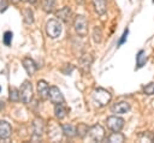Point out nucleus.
<instances>
[{"label": "nucleus", "instance_id": "1", "mask_svg": "<svg viewBox=\"0 0 154 143\" xmlns=\"http://www.w3.org/2000/svg\"><path fill=\"white\" fill-rule=\"evenodd\" d=\"M91 99L97 107H103L107 103H109V101L112 100V95L108 90L103 88H95L91 93Z\"/></svg>", "mask_w": 154, "mask_h": 143}, {"label": "nucleus", "instance_id": "2", "mask_svg": "<svg viewBox=\"0 0 154 143\" xmlns=\"http://www.w3.org/2000/svg\"><path fill=\"white\" fill-rule=\"evenodd\" d=\"M61 30H63V26L59 19H49L46 23V32L51 38L59 37L61 34Z\"/></svg>", "mask_w": 154, "mask_h": 143}, {"label": "nucleus", "instance_id": "3", "mask_svg": "<svg viewBox=\"0 0 154 143\" xmlns=\"http://www.w3.org/2000/svg\"><path fill=\"white\" fill-rule=\"evenodd\" d=\"M73 28H75L76 32L78 34V36H81V37L87 36V34H88V20H87V18L82 14L76 16L75 20H73Z\"/></svg>", "mask_w": 154, "mask_h": 143}, {"label": "nucleus", "instance_id": "4", "mask_svg": "<svg viewBox=\"0 0 154 143\" xmlns=\"http://www.w3.org/2000/svg\"><path fill=\"white\" fill-rule=\"evenodd\" d=\"M19 94H20V101L23 103H25V105L30 103V101L32 100V85L29 81H25L22 84Z\"/></svg>", "mask_w": 154, "mask_h": 143}, {"label": "nucleus", "instance_id": "5", "mask_svg": "<svg viewBox=\"0 0 154 143\" xmlns=\"http://www.w3.org/2000/svg\"><path fill=\"white\" fill-rule=\"evenodd\" d=\"M90 139L93 142H101L105 137V129L99 125V124H95L93 126L89 127V132H88Z\"/></svg>", "mask_w": 154, "mask_h": 143}, {"label": "nucleus", "instance_id": "6", "mask_svg": "<svg viewBox=\"0 0 154 143\" xmlns=\"http://www.w3.org/2000/svg\"><path fill=\"white\" fill-rule=\"evenodd\" d=\"M107 126L109 130L118 132L124 127V119L117 115H111L107 118Z\"/></svg>", "mask_w": 154, "mask_h": 143}, {"label": "nucleus", "instance_id": "7", "mask_svg": "<svg viewBox=\"0 0 154 143\" xmlns=\"http://www.w3.org/2000/svg\"><path fill=\"white\" fill-rule=\"evenodd\" d=\"M93 61H94V59H93V56H91L90 54H83V55L79 56L78 66H79V68H81L84 73H87V72H89Z\"/></svg>", "mask_w": 154, "mask_h": 143}, {"label": "nucleus", "instance_id": "8", "mask_svg": "<svg viewBox=\"0 0 154 143\" xmlns=\"http://www.w3.org/2000/svg\"><path fill=\"white\" fill-rule=\"evenodd\" d=\"M49 100L52 103H64V96L58 87H51L49 89Z\"/></svg>", "mask_w": 154, "mask_h": 143}, {"label": "nucleus", "instance_id": "9", "mask_svg": "<svg viewBox=\"0 0 154 143\" xmlns=\"http://www.w3.org/2000/svg\"><path fill=\"white\" fill-rule=\"evenodd\" d=\"M49 89L51 88H49V85H48V83L46 81L41 79V81L37 82V94H38V96L41 99L46 100V99L49 97Z\"/></svg>", "mask_w": 154, "mask_h": 143}, {"label": "nucleus", "instance_id": "10", "mask_svg": "<svg viewBox=\"0 0 154 143\" xmlns=\"http://www.w3.org/2000/svg\"><path fill=\"white\" fill-rule=\"evenodd\" d=\"M45 121L42 118H36L34 121H32V132H34V136L36 137H41L45 132Z\"/></svg>", "mask_w": 154, "mask_h": 143}, {"label": "nucleus", "instance_id": "11", "mask_svg": "<svg viewBox=\"0 0 154 143\" xmlns=\"http://www.w3.org/2000/svg\"><path fill=\"white\" fill-rule=\"evenodd\" d=\"M22 64H23V67L26 71V73L29 76H34V73L37 70V65L35 64V61L31 58H24L23 61H22Z\"/></svg>", "mask_w": 154, "mask_h": 143}, {"label": "nucleus", "instance_id": "12", "mask_svg": "<svg viewBox=\"0 0 154 143\" xmlns=\"http://www.w3.org/2000/svg\"><path fill=\"white\" fill-rule=\"evenodd\" d=\"M129 111H130V103L126 101H120L112 106V112L116 114H124L128 113Z\"/></svg>", "mask_w": 154, "mask_h": 143}, {"label": "nucleus", "instance_id": "13", "mask_svg": "<svg viewBox=\"0 0 154 143\" xmlns=\"http://www.w3.org/2000/svg\"><path fill=\"white\" fill-rule=\"evenodd\" d=\"M12 133V127L6 120H0V139H7Z\"/></svg>", "mask_w": 154, "mask_h": 143}, {"label": "nucleus", "instance_id": "14", "mask_svg": "<svg viewBox=\"0 0 154 143\" xmlns=\"http://www.w3.org/2000/svg\"><path fill=\"white\" fill-rule=\"evenodd\" d=\"M71 14H72V11H71V8L69 6H64L59 11L55 12L57 18L60 19V20H63V22H69L70 18H71Z\"/></svg>", "mask_w": 154, "mask_h": 143}, {"label": "nucleus", "instance_id": "15", "mask_svg": "<svg viewBox=\"0 0 154 143\" xmlns=\"http://www.w3.org/2000/svg\"><path fill=\"white\" fill-rule=\"evenodd\" d=\"M61 131H63L64 136L67 137V138H73L77 135V130H76V127L72 124H65V125H63Z\"/></svg>", "mask_w": 154, "mask_h": 143}, {"label": "nucleus", "instance_id": "16", "mask_svg": "<svg viewBox=\"0 0 154 143\" xmlns=\"http://www.w3.org/2000/svg\"><path fill=\"white\" fill-rule=\"evenodd\" d=\"M93 5H94V8L97 12V14L102 16L106 13V10H107L106 0H93Z\"/></svg>", "mask_w": 154, "mask_h": 143}, {"label": "nucleus", "instance_id": "17", "mask_svg": "<svg viewBox=\"0 0 154 143\" xmlns=\"http://www.w3.org/2000/svg\"><path fill=\"white\" fill-rule=\"evenodd\" d=\"M54 114H55L57 119L61 120L67 115V108L63 103H57L54 107Z\"/></svg>", "mask_w": 154, "mask_h": 143}, {"label": "nucleus", "instance_id": "18", "mask_svg": "<svg viewBox=\"0 0 154 143\" xmlns=\"http://www.w3.org/2000/svg\"><path fill=\"white\" fill-rule=\"evenodd\" d=\"M146 61H147V55H146V52L143 49L138 50L137 54H136V68H141L146 65Z\"/></svg>", "mask_w": 154, "mask_h": 143}, {"label": "nucleus", "instance_id": "19", "mask_svg": "<svg viewBox=\"0 0 154 143\" xmlns=\"http://www.w3.org/2000/svg\"><path fill=\"white\" fill-rule=\"evenodd\" d=\"M57 6V0H43L42 1V10L46 13H52L54 12Z\"/></svg>", "mask_w": 154, "mask_h": 143}, {"label": "nucleus", "instance_id": "20", "mask_svg": "<svg viewBox=\"0 0 154 143\" xmlns=\"http://www.w3.org/2000/svg\"><path fill=\"white\" fill-rule=\"evenodd\" d=\"M107 141L111 142V143H122V142L125 141V136L123 133H120V131H118V132H114L113 131V133H111L108 136Z\"/></svg>", "mask_w": 154, "mask_h": 143}, {"label": "nucleus", "instance_id": "21", "mask_svg": "<svg viewBox=\"0 0 154 143\" xmlns=\"http://www.w3.org/2000/svg\"><path fill=\"white\" fill-rule=\"evenodd\" d=\"M23 19H24V23L25 24H32L34 23V12H32V10L31 8H24L23 10Z\"/></svg>", "mask_w": 154, "mask_h": 143}, {"label": "nucleus", "instance_id": "22", "mask_svg": "<svg viewBox=\"0 0 154 143\" xmlns=\"http://www.w3.org/2000/svg\"><path fill=\"white\" fill-rule=\"evenodd\" d=\"M76 130H77V135H78V137L84 138V137L88 135V132H89V126H88L87 124H84V123H79V124L77 125Z\"/></svg>", "mask_w": 154, "mask_h": 143}, {"label": "nucleus", "instance_id": "23", "mask_svg": "<svg viewBox=\"0 0 154 143\" xmlns=\"http://www.w3.org/2000/svg\"><path fill=\"white\" fill-rule=\"evenodd\" d=\"M8 99H10V101H12V102H18V101L20 100L19 90H18L17 88H14V87L10 88V95H8Z\"/></svg>", "mask_w": 154, "mask_h": 143}, {"label": "nucleus", "instance_id": "24", "mask_svg": "<svg viewBox=\"0 0 154 143\" xmlns=\"http://www.w3.org/2000/svg\"><path fill=\"white\" fill-rule=\"evenodd\" d=\"M93 38L95 43H100L102 41V31L100 28H95L93 31Z\"/></svg>", "mask_w": 154, "mask_h": 143}, {"label": "nucleus", "instance_id": "25", "mask_svg": "<svg viewBox=\"0 0 154 143\" xmlns=\"http://www.w3.org/2000/svg\"><path fill=\"white\" fill-rule=\"evenodd\" d=\"M12 31H5L4 32V37H2V42L5 46H11V42H12Z\"/></svg>", "mask_w": 154, "mask_h": 143}, {"label": "nucleus", "instance_id": "26", "mask_svg": "<svg viewBox=\"0 0 154 143\" xmlns=\"http://www.w3.org/2000/svg\"><path fill=\"white\" fill-rule=\"evenodd\" d=\"M143 93L146 95H154V82L148 83L147 85L143 87Z\"/></svg>", "mask_w": 154, "mask_h": 143}, {"label": "nucleus", "instance_id": "27", "mask_svg": "<svg viewBox=\"0 0 154 143\" xmlns=\"http://www.w3.org/2000/svg\"><path fill=\"white\" fill-rule=\"evenodd\" d=\"M128 34H129V29H125L124 32H123V35H122V37H120V40L118 41V47L122 46V44L126 41V38H128Z\"/></svg>", "mask_w": 154, "mask_h": 143}, {"label": "nucleus", "instance_id": "28", "mask_svg": "<svg viewBox=\"0 0 154 143\" xmlns=\"http://www.w3.org/2000/svg\"><path fill=\"white\" fill-rule=\"evenodd\" d=\"M8 7V1L7 0H1L0 1V12H5Z\"/></svg>", "mask_w": 154, "mask_h": 143}, {"label": "nucleus", "instance_id": "29", "mask_svg": "<svg viewBox=\"0 0 154 143\" xmlns=\"http://www.w3.org/2000/svg\"><path fill=\"white\" fill-rule=\"evenodd\" d=\"M23 1H24V2H28V4H31V5H32V4H35L37 0H23Z\"/></svg>", "mask_w": 154, "mask_h": 143}, {"label": "nucleus", "instance_id": "30", "mask_svg": "<svg viewBox=\"0 0 154 143\" xmlns=\"http://www.w3.org/2000/svg\"><path fill=\"white\" fill-rule=\"evenodd\" d=\"M12 4H14V5H17V4H19L20 2V0H10Z\"/></svg>", "mask_w": 154, "mask_h": 143}, {"label": "nucleus", "instance_id": "31", "mask_svg": "<svg viewBox=\"0 0 154 143\" xmlns=\"http://www.w3.org/2000/svg\"><path fill=\"white\" fill-rule=\"evenodd\" d=\"M5 107V105H4V101H0V109H2Z\"/></svg>", "mask_w": 154, "mask_h": 143}, {"label": "nucleus", "instance_id": "32", "mask_svg": "<svg viewBox=\"0 0 154 143\" xmlns=\"http://www.w3.org/2000/svg\"><path fill=\"white\" fill-rule=\"evenodd\" d=\"M0 91H1V88H0Z\"/></svg>", "mask_w": 154, "mask_h": 143}]
</instances>
